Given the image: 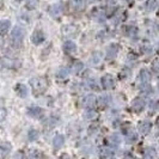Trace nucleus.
Masks as SVG:
<instances>
[{
	"label": "nucleus",
	"mask_w": 159,
	"mask_h": 159,
	"mask_svg": "<svg viewBox=\"0 0 159 159\" xmlns=\"http://www.w3.org/2000/svg\"><path fill=\"white\" fill-rule=\"evenodd\" d=\"M30 86H31L34 93L37 95H42L47 91L48 89V81L46 78L43 77H35L30 79Z\"/></svg>",
	"instance_id": "1"
},
{
	"label": "nucleus",
	"mask_w": 159,
	"mask_h": 159,
	"mask_svg": "<svg viewBox=\"0 0 159 159\" xmlns=\"http://www.w3.org/2000/svg\"><path fill=\"white\" fill-rule=\"evenodd\" d=\"M24 35H25V31L23 28H20V26L13 28V30L11 31V35H10V42L12 44V47L19 48L22 46L24 41Z\"/></svg>",
	"instance_id": "2"
},
{
	"label": "nucleus",
	"mask_w": 159,
	"mask_h": 159,
	"mask_svg": "<svg viewBox=\"0 0 159 159\" xmlns=\"http://www.w3.org/2000/svg\"><path fill=\"white\" fill-rule=\"evenodd\" d=\"M61 32L65 37H77L78 34L80 32L79 26L74 25V24H67V25H64L61 28Z\"/></svg>",
	"instance_id": "3"
},
{
	"label": "nucleus",
	"mask_w": 159,
	"mask_h": 159,
	"mask_svg": "<svg viewBox=\"0 0 159 159\" xmlns=\"http://www.w3.org/2000/svg\"><path fill=\"white\" fill-rule=\"evenodd\" d=\"M46 40V35L42 30H35L31 35V41L35 44H41Z\"/></svg>",
	"instance_id": "4"
},
{
	"label": "nucleus",
	"mask_w": 159,
	"mask_h": 159,
	"mask_svg": "<svg viewBox=\"0 0 159 159\" xmlns=\"http://www.w3.org/2000/svg\"><path fill=\"white\" fill-rule=\"evenodd\" d=\"M102 85L105 90H111L115 86V79L110 74H105L102 77Z\"/></svg>",
	"instance_id": "5"
},
{
	"label": "nucleus",
	"mask_w": 159,
	"mask_h": 159,
	"mask_svg": "<svg viewBox=\"0 0 159 159\" xmlns=\"http://www.w3.org/2000/svg\"><path fill=\"white\" fill-rule=\"evenodd\" d=\"M48 12H49V15L53 17V18H59V17L61 16V13H62V6H61V2L52 5V6L49 7V10H48Z\"/></svg>",
	"instance_id": "6"
},
{
	"label": "nucleus",
	"mask_w": 159,
	"mask_h": 159,
	"mask_svg": "<svg viewBox=\"0 0 159 159\" xmlns=\"http://www.w3.org/2000/svg\"><path fill=\"white\" fill-rule=\"evenodd\" d=\"M28 115L31 116V117H35V119H40L41 116L43 115V109L40 108V107H30L28 108Z\"/></svg>",
	"instance_id": "7"
},
{
	"label": "nucleus",
	"mask_w": 159,
	"mask_h": 159,
	"mask_svg": "<svg viewBox=\"0 0 159 159\" xmlns=\"http://www.w3.org/2000/svg\"><path fill=\"white\" fill-rule=\"evenodd\" d=\"M117 52H119V46L116 44V43H114V44H110L109 47L107 48V59H112V57H115V56L117 55Z\"/></svg>",
	"instance_id": "8"
},
{
	"label": "nucleus",
	"mask_w": 159,
	"mask_h": 159,
	"mask_svg": "<svg viewBox=\"0 0 159 159\" xmlns=\"http://www.w3.org/2000/svg\"><path fill=\"white\" fill-rule=\"evenodd\" d=\"M85 0H70V6L73 11H80L84 8Z\"/></svg>",
	"instance_id": "9"
},
{
	"label": "nucleus",
	"mask_w": 159,
	"mask_h": 159,
	"mask_svg": "<svg viewBox=\"0 0 159 159\" xmlns=\"http://www.w3.org/2000/svg\"><path fill=\"white\" fill-rule=\"evenodd\" d=\"M64 52L65 53H67V54H73L75 50H77V46H75V43L74 42H72V41H66L64 43Z\"/></svg>",
	"instance_id": "10"
},
{
	"label": "nucleus",
	"mask_w": 159,
	"mask_h": 159,
	"mask_svg": "<svg viewBox=\"0 0 159 159\" xmlns=\"http://www.w3.org/2000/svg\"><path fill=\"white\" fill-rule=\"evenodd\" d=\"M11 148H12V146H11V143H0V158H2V157H6L10 151H11Z\"/></svg>",
	"instance_id": "11"
},
{
	"label": "nucleus",
	"mask_w": 159,
	"mask_h": 159,
	"mask_svg": "<svg viewBox=\"0 0 159 159\" xmlns=\"http://www.w3.org/2000/svg\"><path fill=\"white\" fill-rule=\"evenodd\" d=\"M97 103V98H96V96L93 95H89L85 97V99H84V104H85V107L89 108V109H91V108H93Z\"/></svg>",
	"instance_id": "12"
},
{
	"label": "nucleus",
	"mask_w": 159,
	"mask_h": 159,
	"mask_svg": "<svg viewBox=\"0 0 159 159\" xmlns=\"http://www.w3.org/2000/svg\"><path fill=\"white\" fill-rule=\"evenodd\" d=\"M64 143H65V138L61 134H57L54 138V140H53V146H54L55 150H60L64 146Z\"/></svg>",
	"instance_id": "13"
},
{
	"label": "nucleus",
	"mask_w": 159,
	"mask_h": 159,
	"mask_svg": "<svg viewBox=\"0 0 159 159\" xmlns=\"http://www.w3.org/2000/svg\"><path fill=\"white\" fill-rule=\"evenodd\" d=\"M16 91H17V95L22 98H25L28 96V88L24 85V84H18L16 85Z\"/></svg>",
	"instance_id": "14"
},
{
	"label": "nucleus",
	"mask_w": 159,
	"mask_h": 159,
	"mask_svg": "<svg viewBox=\"0 0 159 159\" xmlns=\"http://www.w3.org/2000/svg\"><path fill=\"white\" fill-rule=\"evenodd\" d=\"M10 20H0V35L1 36H4V35H6L8 31V29H10Z\"/></svg>",
	"instance_id": "15"
},
{
	"label": "nucleus",
	"mask_w": 159,
	"mask_h": 159,
	"mask_svg": "<svg viewBox=\"0 0 159 159\" xmlns=\"http://www.w3.org/2000/svg\"><path fill=\"white\" fill-rule=\"evenodd\" d=\"M101 61H102V54L98 53V52L93 53L92 56L90 57V60H89L90 65H99L101 64Z\"/></svg>",
	"instance_id": "16"
},
{
	"label": "nucleus",
	"mask_w": 159,
	"mask_h": 159,
	"mask_svg": "<svg viewBox=\"0 0 159 159\" xmlns=\"http://www.w3.org/2000/svg\"><path fill=\"white\" fill-rule=\"evenodd\" d=\"M68 74H70V70L68 68H66V67H60L57 72H56V78H59V79H65V78H67L68 77Z\"/></svg>",
	"instance_id": "17"
},
{
	"label": "nucleus",
	"mask_w": 159,
	"mask_h": 159,
	"mask_svg": "<svg viewBox=\"0 0 159 159\" xmlns=\"http://www.w3.org/2000/svg\"><path fill=\"white\" fill-rule=\"evenodd\" d=\"M39 136H40V133H39L36 129H31V130L28 133V138H29V140H30V141H35V140H37V139H39Z\"/></svg>",
	"instance_id": "18"
},
{
	"label": "nucleus",
	"mask_w": 159,
	"mask_h": 159,
	"mask_svg": "<svg viewBox=\"0 0 159 159\" xmlns=\"http://www.w3.org/2000/svg\"><path fill=\"white\" fill-rule=\"evenodd\" d=\"M83 68H84V64L80 62V61H77V62H74V65H73L72 71L74 72V73H79L80 71H83Z\"/></svg>",
	"instance_id": "19"
},
{
	"label": "nucleus",
	"mask_w": 159,
	"mask_h": 159,
	"mask_svg": "<svg viewBox=\"0 0 159 159\" xmlns=\"http://www.w3.org/2000/svg\"><path fill=\"white\" fill-rule=\"evenodd\" d=\"M99 102L102 105H107V104H109L110 102V96L109 95H102L101 96V98H99Z\"/></svg>",
	"instance_id": "20"
},
{
	"label": "nucleus",
	"mask_w": 159,
	"mask_h": 159,
	"mask_svg": "<svg viewBox=\"0 0 159 159\" xmlns=\"http://www.w3.org/2000/svg\"><path fill=\"white\" fill-rule=\"evenodd\" d=\"M39 1L37 0H26V7L29 10H34V8L37 6Z\"/></svg>",
	"instance_id": "21"
},
{
	"label": "nucleus",
	"mask_w": 159,
	"mask_h": 159,
	"mask_svg": "<svg viewBox=\"0 0 159 159\" xmlns=\"http://www.w3.org/2000/svg\"><path fill=\"white\" fill-rule=\"evenodd\" d=\"M120 141H121V138H120L119 134H112L110 136V143H114V145H119Z\"/></svg>",
	"instance_id": "22"
},
{
	"label": "nucleus",
	"mask_w": 159,
	"mask_h": 159,
	"mask_svg": "<svg viewBox=\"0 0 159 159\" xmlns=\"http://www.w3.org/2000/svg\"><path fill=\"white\" fill-rule=\"evenodd\" d=\"M103 157H114V152L111 150H109V148H103V151L101 153Z\"/></svg>",
	"instance_id": "23"
},
{
	"label": "nucleus",
	"mask_w": 159,
	"mask_h": 159,
	"mask_svg": "<svg viewBox=\"0 0 159 159\" xmlns=\"http://www.w3.org/2000/svg\"><path fill=\"white\" fill-rule=\"evenodd\" d=\"M133 108H134L135 110H139V109L141 108V99H140V98L134 99V102H133Z\"/></svg>",
	"instance_id": "24"
},
{
	"label": "nucleus",
	"mask_w": 159,
	"mask_h": 159,
	"mask_svg": "<svg viewBox=\"0 0 159 159\" xmlns=\"http://www.w3.org/2000/svg\"><path fill=\"white\" fill-rule=\"evenodd\" d=\"M29 156H30L31 158H37V157H43V154H42L41 152L37 151V150H34V151H32L31 153L29 154Z\"/></svg>",
	"instance_id": "25"
},
{
	"label": "nucleus",
	"mask_w": 159,
	"mask_h": 159,
	"mask_svg": "<svg viewBox=\"0 0 159 159\" xmlns=\"http://www.w3.org/2000/svg\"><path fill=\"white\" fill-rule=\"evenodd\" d=\"M5 117H6V110L4 108H0V122L4 121Z\"/></svg>",
	"instance_id": "26"
},
{
	"label": "nucleus",
	"mask_w": 159,
	"mask_h": 159,
	"mask_svg": "<svg viewBox=\"0 0 159 159\" xmlns=\"http://www.w3.org/2000/svg\"><path fill=\"white\" fill-rule=\"evenodd\" d=\"M136 140V135L135 134H133V135H129V136H127V143H134Z\"/></svg>",
	"instance_id": "27"
},
{
	"label": "nucleus",
	"mask_w": 159,
	"mask_h": 159,
	"mask_svg": "<svg viewBox=\"0 0 159 159\" xmlns=\"http://www.w3.org/2000/svg\"><path fill=\"white\" fill-rule=\"evenodd\" d=\"M89 1H91V2H92V1H95V0H89Z\"/></svg>",
	"instance_id": "28"
}]
</instances>
